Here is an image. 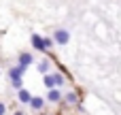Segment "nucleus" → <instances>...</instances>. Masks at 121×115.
Here are the masks:
<instances>
[{
	"label": "nucleus",
	"mask_w": 121,
	"mask_h": 115,
	"mask_svg": "<svg viewBox=\"0 0 121 115\" xmlns=\"http://www.w3.org/2000/svg\"><path fill=\"white\" fill-rule=\"evenodd\" d=\"M49 68H51V64H49V60H43V62L38 64V70H40L43 75H47V73H49Z\"/></svg>",
	"instance_id": "nucleus-10"
},
{
	"label": "nucleus",
	"mask_w": 121,
	"mask_h": 115,
	"mask_svg": "<svg viewBox=\"0 0 121 115\" xmlns=\"http://www.w3.org/2000/svg\"><path fill=\"white\" fill-rule=\"evenodd\" d=\"M32 62H34V60H32V55H30V53H26V51H23V53H19V58H17V66H21L23 70H26L28 66H32Z\"/></svg>",
	"instance_id": "nucleus-3"
},
{
	"label": "nucleus",
	"mask_w": 121,
	"mask_h": 115,
	"mask_svg": "<svg viewBox=\"0 0 121 115\" xmlns=\"http://www.w3.org/2000/svg\"><path fill=\"white\" fill-rule=\"evenodd\" d=\"M45 100H47V98H40V96H32V100H30V107H32L34 111H40V109L45 107Z\"/></svg>",
	"instance_id": "nucleus-6"
},
{
	"label": "nucleus",
	"mask_w": 121,
	"mask_h": 115,
	"mask_svg": "<svg viewBox=\"0 0 121 115\" xmlns=\"http://www.w3.org/2000/svg\"><path fill=\"white\" fill-rule=\"evenodd\" d=\"M47 100H49V102H60V100H62L60 90H57V87H51V90L47 92Z\"/></svg>",
	"instance_id": "nucleus-5"
},
{
	"label": "nucleus",
	"mask_w": 121,
	"mask_h": 115,
	"mask_svg": "<svg viewBox=\"0 0 121 115\" xmlns=\"http://www.w3.org/2000/svg\"><path fill=\"white\" fill-rule=\"evenodd\" d=\"M21 75H23V68H21V66H15V68H11V70H9L11 85H13L15 90H21V85H23V79H21Z\"/></svg>",
	"instance_id": "nucleus-1"
},
{
	"label": "nucleus",
	"mask_w": 121,
	"mask_h": 115,
	"mask_svg": "<svg viewBox=\"0 0 121 115\" xmlns=\"http://www.w3.org/2000/svg\"><path fill=\"white\" fill-rule=\"evenodd\" d=\"M45 85H47V90L57 87V81H55V75H53V73H51V75H49V73L45 75Z\"/></svg>",
	"instance_id": "nucleus-7"
},
{
	"label": "nucleus",
	"mask_w": 121,
	"mask_h": 115,
	"mask_svg": "<svg viewBox=\"0 0 121 115\" xmlns=\"http://www.w3.org/2000/svg\"><path fill=\"white\" fill-rule=\"evenodd\" d=\"M53 43H55V41H51V38H45V47H47V51H49V47H53Z\"/></svg>",
	"instance_id": "nucleus-11"
},
{
	"label": "nucleus",
	"mask_w": 121,
	"mask_h": 115,
	"mask_svg": "<svg viewBox=\"0 0 121 115\" xmlns=\"http://www.w3.org/2000/svg\"><path fill=\"white\" fill-rule=\"evenodd\" d=\"M32 45H34L36 51H47V47H45V38H43L40 34H32Z\"/></svg>",
	"instance_id": "nucleus-4"
},
{
	"label": "nucleus",
	"mask_w": 121,
	"mask_h": 115,
	"mask_svg": "<svg viewBox=\"0 0 121 115\" xmlns=\"http://www.w3.org/2000/svg\"><path fill=\"white\" fill-rule=\"evenodd\" d=\"M13 115H23V113H13Z\"/></svg>",
	"instance_id": "nucleus-13"
},
{
	"label": "nucleus",
	"mask_w": 121,
	"mask_h": 115,
	"mask_svg": "<svg viewBox=\"0 0 121 115\" xmlns=\"http://www.w3.org/2000/svg\"><path fill=\"white\" fill-rule=\"evenodd\" d=\"M53 41H55V45H68V41H70V32L64 30V28H60V30L53 32Z\"/></svg>",
	"instance_id": "nucleus-2"
},
{
	"label": "nucleus",
	"mask_w": 121,
	"mask_h": 115,
	"mask_svg": "<svg viewBox=\"0 0 121 115\" xmlns=\"http://www.w3.org/2000/svg\"><path fill=\"white\" fill-rule=\"evenodd\" d=\"M17 98H19V102H23V105L32 100V96H30V92H28V90H23V87H21V90L17 92Z\"/></svg>",
	"instance_id": "nucleus-8"
},
{
	"label": "nucleus",
	"mask_w": 121,
	"mask_h": 115,
	"mask_svg": "<svg viewBox=\"0 0 121 115\" xmlns=\"http://www.w3.org/2000/svg\"><path fill=\"white\" fill-rule=\"evenodd\" d=\"M64 100L70 102V105H74V102H79V96H77V92H68V94L64 96Z\"/></svg>",
	"instance_id": "nucleus-9"
},
{
	"label": "nucleus",
	"mask_w": 121,
	"mask_h": 115,
	"mask_svg": "<svg viewBox=\"0 0 121 115\" xmlns=\"http://www.w3.org/2000/svg\"><path fill=\"white\" fill-rule=\"evenodd\" d=\"M4 111H6V107H4V105L0 102V115H4Z\"/></svg>",
	"instance_id": "nucleus-12"
}]
</instances>
